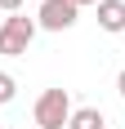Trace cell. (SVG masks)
I'll return each mask as SVG.
<instances>
[{
	"label": "cell",
	"instance_id": "cell-1",
	"mask_svg": "<svg viewBox=\"0 0 125 129\" xmlns=\"http://www.w3.org/2000/svg\"><path fill=\"white\" fill-rule=\"evenodd\" d=\"M36 18H27V13H9L5 22H0V53L5 58H23L31 49V40H36Z\"/></svg>",
	"mask_w": 125,
	"mask_h": 129
},
{
	"label": "cell",
	"instance_id": "cell-2",
	"mask_svg": "<svg viewBox=\"0 0 125 129\" xmlns=\"http://www.w3.org/2000/svg\"><path fill=\"white\" fill-rule=\"evenodd\" d=\"M72 93L67 89H45L36 98V107H31V116H36L40 129H67V120H72Z\"/></svg>",
	"mask_w": 125,
	"mask_h": 129
},
{
	"label": "cell",
	"instance_id": "cell-3",
	"mask_svg": "<svg viewBox=\"0 0 125 129\" xmlns=\"http://www.w3.org/2000/svg\"><path fill=\"white\" fill-rule=\"evenodd\" d=\"M76 5L72 0H40V9H36V27L40 31H72L76 27Z\"/></svg>",
	"mask_w": 125,
	"mask_h": 129
},
{
	"label": "cell",
	"instance_id": "cell-4",
	"mask_svg": "<svg viewBox=\"0 0 125 129\" xmlns=\"http://www.w3.org/2000/svg\"><path fill=\"white\" fill-rule=\"evenodd\" d=\"M98 27L107 36H121L125 31V0H98Z\"/></svg>",
	"mask_w": 125,
	"mask_h": 129
},
{
	"label": "cell",
	"instance_id": "cell-5",
	"mask_svg": "<svg viewBox=\"0 0 125 129\" xmlns=\"http://www.w3.org/2000/svg\"><path fill=\"white\" fill-rule=\"evenodd\" d=\"M67 129H107V116H103V107H76Z\"/></svg>",
	"mask_w": 125,
	"mask_h": 129
},
{
	"label": "cell",
	"instance_id": "cell-6",
	"mask_svg": "<svg viewBox=\"0 0 125 129\" xmlns=\"http://www.w3.org/2000/svg\"><path fill=\"white\" fill-rule=\"evenodd\" d=\"M13 98H18V80H13L9 71H0V107L13 103Z\"/></svg>",
	"mask_w": 125,
	"mask_h": 129
},
{
	"label": "cell",
	"instance_id": "cell-7",
	"mask_svg": "<svg viewBox=\"0 0 125 129\" xmlns=\"http://www.w3.org/2000/svg\"><path fill=\"white\" fill-rule=\"evenodd\" d=\"M0 9L5 13H23V0H0Z\"/></svg>",
	"mask_w": 125,
	"mask_h": 129
},
{
	"label": "cell",
	"instance_id": "cell-8",
	"mask_svg": "<svg viewBox=\"0 0 125 129\" xmlns=\"http://www.w3.org/2000/svg\"><path fill=\"white\" fill-rule=\"evenodd\" d=\"M116 93L125 98V67H121V76H116Z\"/></svg>",
	"mask_w": 125,
	"mask_h": 129
},
{
	"label": "cell",
	"instance_id": "cell-9",
	"mask_svg": "<svg viewBox=\"0 0 125 129\" xmlns=\"http://www.w3.org/2000/svg\"><path fill=\"white\" fill-rule=\"evenodd\" d=\"M72 5H76V9H85V5H98V0H72Z\"/></svg>",
	"mask_w": 125,
	"mask_h": 129
},
{
	"label": "cell",
	"instance_id": "cell-10",
	"mask_svg": "<svg viewBox=\"0 0 125 129\" xmlns=\"http://www.w3.org/2000/svg\"><path fill=\"white\" fill-rule=\"evenodd\" d=\"M0 129H5V120H0Z\"/></svg>",
	"mask_w": 125,
	"mask_h": 129
}]
</instances>
